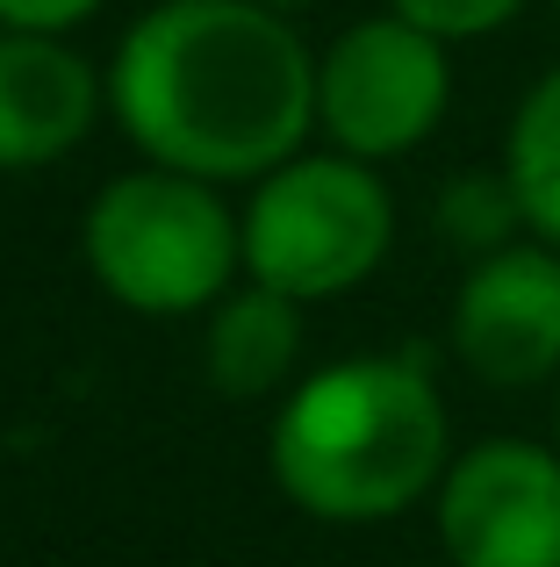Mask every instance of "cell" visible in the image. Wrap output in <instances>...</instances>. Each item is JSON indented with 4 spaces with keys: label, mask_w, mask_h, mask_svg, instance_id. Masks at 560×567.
Listing matches in <instances>:
<instances>
[{
    "label": "cell",
    "mask_w": 560,
    "mask_h": 567,
    "mask_svg": "<svg viewBox=\"0 0 560 567\" xmlns=\"http://www.w3.org/2000/svg\"><path fill=\"white\" fill-rule=\"evenodd\" d=\"M453 352L489 388H539L560 374V245H496L453 295Z\"/></svg>",
    "instance_id": "cell-7"
},
{
    "label": "cell",
    "mask_w": 560,
    "mask_h": 567,
    "mask_svg": "<svg viewBox=\"0 0 560 567\" xmlns=\"http://www.w3.org/2000/svg\"><path fill=\"white\" fill-rule=\"evenodd\" d=\"M453 567H560V445L481 439L438 482Z\"/></svg>",
    "instance_id": "cell-6"
},
{
    "label": "cell",
    "mask_w": 560,
    "mask_h": 567,
    "mask_svg": "<svg viewBox=\"0 0 560 567\" xmlns=\"http://www.w3.org/2000/svg\"><path fill=\"white\" fill-rule=\"evenodd\" d=\"M108 86L51 29H0V173L65 158L94 130Z\"/></svg>",
    "instance_id": "cell-8"
},
{
    "label": "cell",
    "mask_w": 560,
    "mask_h": 567,
    "mask_svg": "<svg viewBox=\"0 0 560 567\" xmlns=\"http://www.w3.org/2000/svg\"><path fill=\"white\" fill-rule=\"evenodd\" d=\"M267 8H309V0H267Z\"/></svg>",
    "instance_id": "cell-14"
},
{
    "label": "cell",
    "mask_w": 560,
    "mask_h": 567,
    "mask_svg": "<svg viewBox=\"0 0 560 567\" xmlns=\"http://www.w3.org/2000/svg\"><path fill=\"white\" fill-rule=\"evenodd\" d=\"M395 14H409L417 29H432V37L446 43H467V37H489V29H504L510 14L525 8V0H388Z\"/></svg>",
    "instance_id": "cell-12"
},
{
    "label": "cell",
    "mask_w": 560,
    "mask_h": 567,
    "mask_svg": "<svg viewBox=\"0 0 560 567\" xmlns=\"http://www.w3.org/2000/svg\"><path fill=\"white\" fill-rule=\"evenodd\" d=\"M94 8L101 0H0V29H51V37H65Z\"/></svg>",
    "instance_id": "cell-13"
},
{
    "label": "cell",
    "mask_w": 560,
    "mask_h": 567,
    "mask_svg": "<svg viewBox=\"0 0 560 567\" xmlns=\"http://www.w3.org/2000/svg\"><path fill=\"white\" fill-rule=\"evenodd\" d=\"M553 445H560V402H553Z\"/></svg>",
    "instance_id": "cell-15"
},
{
    "label": "cell",
    "mask_w": 560,
    "mask_h": 567,
    "mask_svg": "<svg viewBox=\"0 0 560 567\" xmlns=\"http://www.w3.org/2000/svg\"><path fill=\"white\" fill-rule=\"evenodd\" d=\"M510 223H525V216H518V194H510L504 173H496V181H453L446 202H438V230L467 251L510 245Z\"/></svg>",
    "instance_id": "cell-11"
},
{
    "label": "cell",
    "mask_w": 560,
    "mask_h": 567,
    "mask_svg": "<svg viewBox=\"0 0 560 567\" xmlns=\"http://www.w3.org/2000/svg\"><path fill=\"white\" fill-rule=\"evenodd\" d=\"M446 402L424 360L374 352L288 388L273 416V482L323 525H381L446 482Z\"/></svg>",
    "instance_id": "cell-2"
},
{
    "label": "cell",
    "mask_w": 560,
    "mask_h": 567,
    "mask_svg": "<svg viewBox=\"0 0 560 567\" xmlns=\"http://www.w3.org/2000/svg\"><path fill=\"white\" fill-rule=\"evenodd\" d=\"M395 245V202L381 173L352 152H294L252 187L245 274L294 302H331L360 288Z\"/></svg>",
    "instance_id": "cell-4"
},
{
    "label": "cell",
    "mask_w": 560,
    "mask_h": 567,
    "mask_svg": "<svg viewBox=\"0 0 560 567\" xmlns=\"http://www.w3.org/2000/svg\"><path fill=\"white\" fill-rule=\"evenodd\" d=\"M245 223L216 202V181L173 166L123 173L86 208V266L137 317H187L230 295Z\"/></svg>",
    "instance_id": "cell-3"
},
{
    "label": "cell",
    "mask_w": 560,
    "mask_h": 567,
    "mask_svg": "<svg viewBox=\"0 0 560 567\" xmlns=\"http://www.w3.org/2000/svg\"><path fill=\"white\" fill-rule=\"evenodd\" d=\"M108 109L152 166L267 181L317 123V58L267 0H158L115 43Z\"/></svg>",
    "instance_id": "cell-1"
},
{
    "label": "cell",
    "mask_w": 560,
    "mask_h": 567,
    "mask_svg": "<svg viewBox=\"0 0 560 567\" xmlns=\"http://www.w3.org/2000/svg\"><path fill=\"white\" fill-rule=\"evenodd\" d=\"M504 181L518 194V216L547 245H560V65L539 72L532 94L518 101L504 137Z\"/></svg>",
    "instance_id": "cell-10"
},
{
    "label": "cell",
    "mask_w": 560,
    "mask_h": 567,
    "mask_svg": "<svg viewBox=\"0 0 560 567\" xmlns=\"http://www.w3.org/2000/svg\"><path fill=\"white\" fill-rule=\"evenodd\" d=\"M294 352H302V302L280 288H245V295H224L209 323V381L216 395L230 402H252V395H273L280 381L294 374Z\"/></svg>",
    "instance_id": "cell-9"
},
{
    "label": "cell",
    "mask_w": 560,
    "mask_h": 567,
    "mask_svg": "<svg viewBox=\"0 0 560 567\" xmlns=\"http://www.w3.org/2000/svg\"><path fill=\"white\" fill-rule=\"evenodd\" d=\"M553 8H560V0H553Z\"/></svg>",
    "instance_id": "cell-16"
},
{
    "label": "cell",
    "mask_w": 560,
    "mask_h": 567,
    "mask_svg": "<svg viewBox=\"0 0 560 567\" xmlns=\"http://www.w3.org/2000/svg\"><path fill=\"white\" fill-rule=\"evenodd\" d=\"M453 65L446 37L417 29L409 14H374L352 22L331 51L317 58V123L331 130L338 152L352 158H403L446 123Z\"/></svg>",
    "instance_id": "cell-5"
}]
</instances>
